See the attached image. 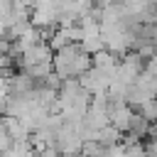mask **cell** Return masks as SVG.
Segmentation results:
<instances>
[{"mask_svg":"<svg viewBox=\"0 0 157 157\" xmlns=\"http://www.w3.org/2000/svg\"><path fill=\"white\" fill-rule=\"evenodd\" d=\"M52 59H54V52H52V47H49L47 42L34 44V47H29V49H25V52L20 54V64H22V69L39 66V64H52Z\"/></svg>","mask_w":157,"mask_h":157,"instance_id":"obj_1","label":"cell"},{"mask_svg":"<svg viewBox=\"0 0 157 157\" xmlns=\"http://www.w3.org/2000/svg\"><path fill=\"white\" fill-rule=\"evenodd\" d=\"M10 20H12V0H0V22H5L7 29H10Z\"/></svg>","mask_w":157,"mask_h":157,"instance_id":"obj_2","label":"cell"}]
</instances>
